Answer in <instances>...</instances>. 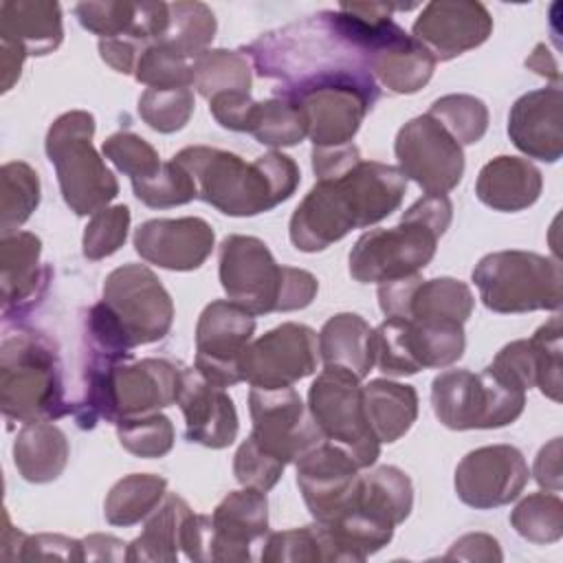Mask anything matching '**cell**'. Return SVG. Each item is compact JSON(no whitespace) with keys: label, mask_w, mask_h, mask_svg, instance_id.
<instances>
[{"label":"cell","mask_w":563,"mask_h":563,"mask_svg":"<svg viewBox=\"0 0 563 563\" xmlns=\"http://www.w3.org/2000/svg\"><path fill=\"white\" fill-rule=\"evenodd\" d=\"M196 183V194L224 216L246 218L275 209L299 187L297 163L273 150L246 163L240 154L189 145L174 156Z\"/></svg>","instance_id":"1"},{"label":"cell","mask_w":563,"mask_h":563,"mask_svg":"<svg viewBox=\"0 0 563 563\" xmlns=\"http://www.w3.org/2000/svg\"><path fill=\"white\" fill-rule=\"evenodd\" d=\"M453 218L446 194H424L391 229L363 233L350 251V275L361 284L391 282L420 273L435 255Z\"/></svg>","instance_id":"2"},{"label":"cell","mask_w":563,"mask_h":563,"mask_svg":"<svg viewBox=\"0 0 563 563\" xmlns=\"http://www.w3.org/2000/svg\"><path fill=\"white\" fill-rule=\"evenodd\" d=\"M218 277L229 297L251 314L290 312L312 303L319 282L312 273L279 266L253 235H229L220 244Z\"/></svg>","instance_id":"3"},{"label":"cell","mask_w":563,"mask_h":563,"mask_svg":"<svg viewBox=\"0 0 563 563\" xmlns=\"http://www.w3.org/2000/svg\"><path fill=\"white\" fill-rule=\"evenodd\" d=\"M279 97L303 110L312 147H336L352 143L378 99V88L367 66L343 64L288 81Z\"/></svg>","instance_id":"4"},{"label":"cell","mask_w":563,"mask_h":563,"mask_svg":"<svg viewBox=\"0 0 563 563\" xmlns=\"http://www.w3.org/2000/svg\"><path fill=\"white\" fill-rule=\"evenodd\" d=\"M0 407L7 420H57L73 411L64 394L57 347L35 330L7 334L0 345Z\"/></svg>","instance_id":"5"},{"label":"cell","mask_w":563,"mask_h":563,"mask_svg":"<svg viewBox=\"0 0 563 563\" xmlns=\"http://www.w3.org/2000/svg\"><path fill=\"white\" fill-rule=\"evenodd\" d=\"M95 117L86 110L59 114L46 132V154L55 167L64 202L75 216H95L119 194V180L92 145Z\"/></svg>","instance_id":"6"},{"label":"cell","mask_w":563,"mask_h":563,"mask_svg":"<svg viewBox=\"0 0 563 563\" xmlns=\"http://www.w3.org/2000/svg\"><path fill=\"white\" fill-rule=\"evenodd\" d=\"M482 303L499 314L559 310L563 271L559 260L532 251H495L473 268Z\"/></svg>","instance_id":"7"},{"label":"cell","mask_w":563,"mask_h":563,"mask_svg":"<svg viewBox=\"0 0 563 563\" xmlns=\"http://www.w3.org/2000/svg\"><path fill=\"white\" fill-rule=\"evenodd\" d=\"M431 407L453 431L499 429L523 413L526 389L504 380L488 365L479 374L444 369L431 383Z\"/></svg>","instance_id":"8"},{"label":"cell","mask_w":563,"mask_h":563,"mask_svg":"<svg viewBox=\"0 0 563 563\" xmlns=\"http://www.w3.org/2000/svg\"><path fill=\"white\" fill-rule=\"evenodd\" d=\"M466 347L464 323L387 317L374 330V365L387 376L449 367Z\"/></svg>","instance_id":"9"},{"label":"cell","mask_w":563,"mask_h":563,"mask_svg":"<svg viewBox=\"0 0 563 563\" xmlns=\"http://www.w3.org/2000/svg\"><path fill=\"white\" fill-rule=\"evenodd\" d=\"M308 411L323 438L343 446L358 468H369L380 455L365 407L361 378L341 367H325L308 389Z\"/></svg>","instance_id":"10"},{"label":"cell","mask_w":563,"mask_h":563,"mask_svg":"<svg viewBox=\"0 0 563 563\" xmlns=\"http://www.w3.org/2000/svg\"><path fill=\"white\" fill-rule=\"evenodd\" d=\"M101 301L130 347L161 341L174 321V301L145 264H123L108 273Z\"/></svg>","instance_id":"11"},{"label":"cell","mask_w":563,"mask_h":563,"mask_svg":"<svg viewBox=\"0 0 563 563\" xmlns=\"http://www.w3.org/2000/svg\"><path fill=\"white\" fill-rule=\"evenodd\" d=\"M251 438L268 455L284 464L297 462L325 438L295 387H251Z\"/></svg>","instance_id":"12"},{"label":"cell","mask_w":563,"mask_h":563,"mask_svg":"<svg viewBox=\"0 0 563 563\" xmlns=\"http://www.w3.org/2000/svg\"><path fill=\"white\" fill-rule=\"evenodd\" d=\"M398 169L424 194H449L464 176L462 145L429 114L407 121L394 141Z\"/></svg>","instance_id":"13"},{"label":"cell","mask_w":563,"mask_h":563,"mask_svg":"<svg viewBox=\"0 0 563 563\" xmlns=\"http://www.w3.org/2000/svg\"><path fill=\"white\" fill-rule=\"evenodd\" d=\"M317 332L310 325L286 321L246 345L240 374L251 387H292L317 369Z\"/></svg>","instance_id":"14"},{"label":"cell","mask_w":563,"mask_h":563,"mask_svg":"<svg viewBox=\"0 0 563 563\" xmlns=\"http://www.w3.org/2000/svg\"><path fill=\"white\" fill-rule=\"evenodd\" d=\"M347 172L321 178L290 216L288 235L297 251L317 253L343 240L352 229H365Z\"/></svg>","instance_id":"15"},{"label":"cell","mask_w":563,"mask_h":563,"mask_svg":"<svg viewBox=\"0 0 563 563\" xmlns=\"http://www.w3.org/2000/svg\"><path fill=\"white\" fill-rule=\"evenodd\" d=\"M255 314L229 299H216L196 323L194 367L218 387H233L242 380L240 358L253 341Z\"/></svg>","instance_id":"16"},{"label":"cell","mask_w":563,"mask_h":563,"mask_svg":"<svg viewBox=\"0 0 563 563\" xmlns=\"http://www.w3.org/2000/svg\"><path fill=\"white\" fill-rule=\"evenodd\" d=\"M528 464L512 444H488L466 453L455 466V493L475 510L515 501L528 484Z\"/></svg>","instance_id":"17"},{"label":"cell","mask_w":563,"mask_h":563,"mask_svg":"<svg viewBox=\"0 0 563 563\" xmlns=\"http://www.w3.org/2000/svg\"><path fill=\"white\" fill-rule=\"evenodd\" d=\"M295 464L297 486L314 521H332L354 504L361 468L343 446L323 440Z\"/></svg>","instance_id":"18"},{"label":"cell","mask_w":563,"mask_h":563,"mask_svg":"<svg viewBox=\"0 0 563 563\" xmlns=\"http://www.w3.org/2000/svg\"><path fill=\"white\" fill-rule=\"evenodd\" d=\"M378 306L385 317L418 321H457L466 323L475 308L468 284L453 277L422 279L420 273L378 286Z\"/></svg>","instance_id":"19"},{"label":"cell","mask_w":563,"mask_h":563,"mask_svg":"<svg viewBox=\"0 0 563 563\" xmlns=\"http://www.w3.org/2000/svg\"><path fill=\"white\" fill-rule=\"evenodd\" d=\"M411 31L435 62H449L482 46L493 33V18L482 2L433 0L422 7Z\"/></svg>","instance_id":"20"},{"label":"cell","mask_w":563,"mask_h":563,"mask_svg":"<svg viewBox=\"0 0 563 563\" xmlns=\"http://www.w3.org/2000/svg\"><path fill=\"white\" fill-rule=\"evenodd\" d=\"M216 233L202 218H154L134 231V251L158 268L196 271L211 255Z\"/></svg>","instance_id":"21"},{"label":"cell","mask_w":563,"mask_h":563,"mask_svg":"<svg viewBox=\"0 0 563 563\" xmlns=\"http://www.w3.org/2000/svg\"><path fill=\"white\" fill-rule=\"evenodd\" d=\"M176 405L185 416L189 442L207 449H224L238 438V411L224 387L209 383L196 367L180 372Z\"/></svg>","instance_id":"22"},{"label":"cell","mask_w":563,"mask_h":563,"mask_svg":"<svg viewBox=\"0 0 563 563\" xmlns=\"http://www.w3.org/2000/svg\"><path fill=\"white\" fill-rule=\"evenodd\" d=\"M508 136L530 158L556 163L563 154V92L559 86L521 95L508 112Z\"/></svg>","instance_id":"23"},{"label":"cell","mask_w":563,"mask_h":563,"mask_svg":"<svg viewBox=\"0 0 563 563\" xmlns=\"http://www.w3.org/2000/svg\"><path fill=\"white\" fill-rule=\"evenodd\" d=\"M268 532L266 493L231 490L211 512V561H251L249 545Z\"/></svg>","instance_id":"24"},{"label":"cell","mask_w":563,"mask_h":563,"mask_svg":"<svg viewBox=\"0 0 563 563\" xmlns=\"http://www.w3.org/2000/svg\"><path fill=\"white\" fill-rule=\"evenodd\" d=\"M541 189V172L528 158L508 154L488 161L475 180L477 200L504 213H517L532 207L539 200Z\"/></svg>","instance_id":"25"},{"label":"cell","mask_w":563,"mask_h":563,"mask_svg":"<svg viewBox=\"0 0 563 563\" xmlns=\"http://www.w3.org/2000/svg\"><path fill=\"white\" fill-rule=\"evenodd\" d=\"M42 242L35 233L15 231L0 240V282H2V310L9 317L11 310L26 306L46 284L48 268L40 266Z\"/></svg>","instance_id":"26"},{"label":"cell","mask_w":563,"mask_h":563,"mask_svg":"<svg viewBox=\"0 0 563 563\" xmlns=\"http://www.w3.org/2000/svg\"><path fill=\"white\" fill-rule=\"evenodd\" d=\"M0 40L20 44L29 55H48L64 40L62 9L48 0H7L0 4Z\"/></svg>","instance_id":"27"},{"label":"cell","mask_w":563,"mask_h":563,"mask_svg":"<svg viewBox=\"0 0 563 563\" xmlns=\"http://www.w3.org/2000/svg\"><path fill=\"white\" fill-rule=\"evenodd\" d=\"M70 457L66 433L51 420L24 422L13 440V464L31 484L55 482Z\"/></svg>","instance_id":"28"},{"label":"cell","mask_w":563,"mask_h":563,"mask_svg":"<svg viewBox=\"0 0 563 563\" xmlns=\"http://www.w3.org/2000/svg\"><path fill=\"white\" fill-rule=\"evenodd\" d=\"M319 356L325 367H341L361 380L374 367V330L354 312L330 317L319 330Z\"/></svg>","instance_id":"29"},{"label":"cell","mask_w":563,"mask_h":563,"mask_svg":"<svg viewBox=\"0 0 563 563\" xmlns=\"http://www.w3.org/2000/svg\"><path fill=\"white\" fill-rule=\"evenodd\" d=\"M363 407L378 442L400 440L418 418V391L411 385L374 378L363 385Z\"/></svg>","instance_id":"30"},{"label":"cell","mask_w":563,"mask_h":563,"mask_svg":"<svg viewBox=\"0 0 563 563\" xmlns=\"http://www.w3.org/2000/svg\"><path fill=\"white\" fill-rule=\"evenodd\" d=\"M350 508L396 528L413 508V486L409 475L398 466H378L361 475L356 499Z\"/></svg>","instance_id":"31"},{"label":"cell","mask_w":563,"mask_h":563,"mask_svg":"<svg viewBox=\"0 0 563 563\" xmlns=\"http://www.w3.org/2000/svg\"><path fill=\"white\" fill-rule=\"evenodd\" d=\"M194 510L176 493H167L161 506L147 517L143 532L128 543L125 561H178L185 519Z\"/></svg>","instance_id":"32"},{"label":"cell","mask_w":563,"mask_h":563,"mask_svg":"<svg viewBox=\"0 0 563 563\" xmlns=\"http://www.w3.org/2000/svg\"><path fill=\"white\" fill-rule=\"evenodd\" d=\"M167 479L154 473H132L121 477L106 495L103 515L110 526H134L147 519L165 499Z\"/></svg>","instance_id":"33"},{"label":"cell","mask_w":563,"mask_h":563,"mask_svg":"<svg viewBox=\"0 0 563 563\" xmlns=\"http://www.w3.org/2000/svg\"><path fill=\"white\" fill-rule=\"evenodd\" d=\"M216 29V15L205 2H169V26L154 44H163L187 59H198L209 51Z\"/></svg>","instance_id":"34"},{"label":"cell","mask_w":563,"mask_h":563,"mask_svg":"<svg viewBox=\"0 0 563 563\" xmlns=\"http://www.w3.org/2000/svg\"><path fill=\"white\" fill-rule=\"evenodd\" d=\"M40 205V176L24 161L4 163L0 169V231L15 233Z\"/></svg>","instance_id":"35"},{"label":"cell","mask_w":563,"mask_h":563,"mask_svg":"<svg viewBox=\"0 0 563 563\" xmlns=\"http://www.w3.org/2000/svg\"><path fill=\"white\" fill-rule=\"evenodd\" d=\"M249 132L262 145L292 147L308 136V123L303 110L295 101L273 97L255 103Z\"/></svg>","instance_id":"36"},{"label":"cell","mask_w":563,"mask_h":563,"mask_svg":"<svg viewBox=\"0 0 563 563\" xmlns=\"http://www.w3.org/2000/svg\"><path fill=\"white\" fill-rule=\"evenodd\" d=\"M194 88L205 99L220 92H249L251 64L238 51L209 48L194 62Z\"/></svg>","instance_id":"37"},{"label":"cell","mask_w":563,"mask_h":563,"mask_svg":"<svg viewBox=\"0 0 563 563\" xmlns=\"http://www.w3.org/2000/svg\"><path fill=\"white\" fill-rule=\"evenodd\" d=\"M264 563H317V561H336V550L332 539L321 521H314L303 528H292L284 532L268 534L264 550Z\"/></svg>","instance_id":"38"},{"label":"cell","mask_w":563,"mask_h":563,"mask_svg":"<svg viewBox=\"0 0 563 563\" xmlns=\"http://www.w3.org/2000/svg\"><path fill=\"white\" fill-rule=\"evenodd\" d=\"M510 526L530 543L545 545L563 537V501L556 493H532L510 512Z\"/></svg>","instance_id":"39"},{"label":"cell","mask_w":563,"mask_h":563,"mask_svg":"<svg viewBox=\"0 0 563 563\" xmlns=\"http://www.w3.org/2000/svg\"><path fill=\"white\" fill-rule=\"evenodd\" d=\"M427 114L433 117L460 145L482 141L488 130V108L473 95H444L431 103Z\"/></svg>","instance_id":"40"},{"label":"cell","mask_w":563,"mask_h":563,"mask_svg":"<svg viewBox=\"0 0 563 563\" xmlns=\"http://www.w3.org/2000/svg\"><path fill=\"white\" fill-rule=\"evenodd\" d=\"M132 189H134V196L152 209L180 207L198 198L191 174L174 158L161 163L156 174L132 180Z\"/></svg>","instance_id":"41"},{"label":"cell","mask_w":563,"mask_h":563,"mask_svg":"<svg viewBox=\"0 0 563 563\" xmlns=\"http://www.w3.org/2000/svg\"><path fill=\"white\" fill-rule=\"evenodd\" d=\"M117 438L121 446L136 457H163L172 451L176 431L167 416L154 411L147 416H132L117 422Z\"/></svg>","instance_id":"42"},{"label":"cell","mask_w":563,"mask_h":563,"mask_svg":"<svg viewBox=\"0 0 563 563\" xmlns=\"http://www.w3.org/2000/svg\"><path fill=\"white\" fill-rule=\"evenodd\" d=\"M194 106L191 88H147L139 97L141 119L161 134L183 130L194 114Z\"/></svg>","instance_id":"43"},{"label":"cell","mask_w":563,"mask_h":563,"mask_svg":"<svg viewBox=\"0 0 563 563\" xmlns=\"http://www.w3.org/2000/svg\"><path fill=\"white\" fill-rule=\"evenodd\" d=\"M561 336H563L561 317L554 314L528 339L534 354V387H539V391L554 402H561V389H563Z\"/></svg>","instance_id":"44"},{"label":"cell","mask_w":563,"mask_h":563,"mask_svg":"<svg viewBox=\"0 0 563 563\" xmlns=\"http://www.w3.org/2000/svg\"><path fill=\"white\" fill-rule=\"evenodd\" d=\"M194 62L163 44H150L134 68V79L147 88H191Z\"/></svg>","instance_id":"45"},{"label":"cell","mask_w":563,"mask_h":563,"mask_svg":"<svg viewBox=\"0 0 563 563\" xmlns=\"http://www.w3.org/2000/svg\"><path fill=\"white\" fill-rule=\"evenodd\" d=\"M130 209L125 205H114L97 211L84 229L81 251L84 257L97 262L114 255L128 238Z\"/></svg>","instance_id":"46"},{"label":"cell","mask_w":563,"mask_h":563,"mask_svg":"<svg viewBox=\"0 0 563 563\" xmlns=\"http://www.w3.org/2000/svg\"><path fill=\"white\" fill-rule=\"evenodd\" d=\"M103 156L130 180L147 178L158 172L161 158L158 152L139 134L134 132H114L101 145Z\"/></svg>","instance_id":"47"},{"label":"cell","mask_w":563,"mask_h":563,"mask_svg":"<svg viewBox=\"0 0 563 563\" xmlns=\"http://www.w3.org/2000/svg\"><path fill=\"white\" fill-rule=\"evenodd\" d=\"M284 468L286 464L262 451L251 435L238 446L233 455V475L246 488H257L264 493L271 490L279 482Z\"/></svg>","instance_id":"48"},{"label":"cell","mask_w":563,"mask_h":563,"mask_svg":"<svg viewBox=\"0 0 563 563\" xmlns=\"http://www.w3.org/2000/svg\"><path fill=\"white\" fill-rule=\"evenodd\" d=\"M84 561V543L64 534H26L18 561Z\"/></svg>","instance_id":"49"},{"label":"cell","mask_w":563,"mask_h":563,"mask_svg":"<svg viewBox=\"0 0 563 563\" xmlns=\"http://www.w3.org/2000/svg\"><path fill=\"white\" fill-rule=\"evenodd\" d=\"M255 103L249 92H220L209 99V112L222 128L249 132Z\"/></svg>","instance_id":"50"},{"label":"cell","mask_w":563,"mask_h":563,"mask_svg":"<svg viewBox=\"0 0 563 563\" xmlns=\"http://www.w3.org/2000/svg\"><path fill=\"white\" fill-rule=\"evenodd\" d=\"M150 44H143L134 37L128 35H119V37H108V40H99V55L101 59L114 68L121 75H134L136 62L141 57V53L147 48Z\"/></svg>","instance_id":"51"},{"label":"cell","mask_w":563,"mask_h":563,"mask_svg":"<svg viewBox=\"0 0 563 563\" xmlns=\"http://www.w3.org/2000/svg\"><path fill=\"white\" fill-rule=\"evenodd\" d=\"M361 161V152L354 143L336 145V147H312V172L317 180L334 178L345 174Z\"/></svg>","instance_id":"52"},{"label":"cell","mask_w":563,"mask_h":563,"mask_svg":"<svg viewBox=\"0 0 563 563\" xmlns=\"http://www.w3.org/2000/svg\"><path fill=\"white\" fill-rule=\"evenodd\" d=\"M446 561L462 559V561H501V548L495 537L486 532H468L460 537L451 550L444 554Z\"/></svg>","instance_id":"53"},{"label":"cell","mask_w":563,"mask_h":563,"mask_svg":"<svg viewBox=\"0 0 563 563\" xmlns=\"http://www.w3.org/2000/svg\"><path fill=\"white\" fill-rule=\"evenodd\" d=\"M532 475L537 484L550 493H559L563 486L561 475V438H552L548 444L541 446L537 453Z\"/></svg>","instance_id":"54"},{"label":"cell","mask_w":563,"mask_h":563,"mask_svg":"<svg viewBox=\"0 0 563 563\" xmlns=\"http://www.w3.org/2000/svg\"><path fill=\"white\" fill-rule=\"evenodd\" d=\"M84 561H125L128 543L112 534H90L84 541Z\"/></svg>","instance_id":"55"},{"label":"cell","mask_w":563,"mask_h":563,"mask_svg":"<svg viewBox=\"0 0 563 563\" xmlns=\"http://www.w3.org/2000/svg\"><path fill=\"white\" fill-rule=\"evenodd\" d=\"M29 57L26 48L7 40H0V75H2V92H9L13 84L20 79L22 64Z\"/></svg>","instance_id":"56"},{"label":"cell","mask_w":563,"mask_h":563,"mask_svg":"<svg viewBox=\"0 0 563 563\" xmlns=\"http://www.w3.org/2000/svg\"><path fill=\"white\" fill-rule=\"evenodd\" d=\"M526 66L530 70H534L537 75L545 77V79H552L554 86H559L561 81V73H559V64L554 59V55L550 53V48L545 44H537L534 51L530 53V57L526 59Z\"/></svg>","instance_id":"57"},{"label":"cell","mask_w":563,"mask_h":563,"mask_svg":"<svg viewBox=\"0 0 563 563\" xmlns=\"http://www.w3.org/2000/svg\"><path fill=\"white\" fill-rule=\"evenodd\" d=\"M24 532H20L18 528H13L9 523V515L4 512V530H2V559L4 561H18L20 556V548H22V541H24Z\"/></svg>","instance_id":"58"}]
</instances>
